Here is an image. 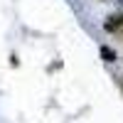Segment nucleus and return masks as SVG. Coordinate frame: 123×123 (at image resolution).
Listing matches in <instances>:
<instances>
[{"instance_id":"f257e3e1","label":"nucleus","mask_w":123,"mask_h":123,"mask_svg":"<svg viewBox=\"0 0 123 123\" xmlns=\"http://www.w3.org/2000/svg\"><path fill=\"white\" fill-rule=\"evenodd\" d=\"M101 57H104L106 62H116V52L111 47H101Z\"/></svg>"},{"instance_id":"f03ea898","label":"nucleus","mask_w":123,"mask_h":123,"mask_svg":"<svg viewBox=\"0 0 123 123\" xmlns=\"http://www.w3.org/2000/svg\"><path fill=\"white\" fill-rule=\"evenodd\" d=\"M118 3H121V7H123V0H118Z\"/></svg>"}]
</instances>
